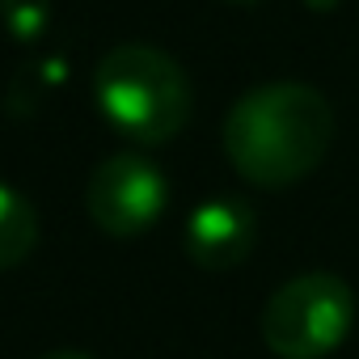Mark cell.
<instances>
[{"mask_svg": "<svg viewBox=\"0 0 359 359\" xmlns=\"http://www.w3.org/2000/svg\"><path fill=\"white\" fill-rule=\"evenodd\" d=\"M334 144V110L321 89L300 81H266L241 93L220 127V148L250 187H296Z\"/></svg>", "mask_w": 359, "mask_h": 359, "instance_id": "cell-1", "label": "cell"}, {"mask_svg": "<svg viewBox=\"0 0 359 359\" xmlns=\"http://www.w3.org/2000/svg\"><path fill=\"white\" fill-rule=\"evenodd\" d=\"M93 102L110 131L135 148H161L191 118V81L169 51L118 43L93 68Z\"/></svg>", "mask_w": 359, "mask_h": 359, "instance_id": "cell-2", "label": "cell"}, {"mask_svg": "<svg viewBox=\"0 0 359 359\" xmlns=\"http://www.w3.org/2000/svg\"><path fill=\"white\" fill-rule=\"evenodd\" d=\"M355 292L334 271H304L262 304V342L279 359H325L355 330Z\"/></svg>", "mask_w": 359, "mask_h": 359, "instance_id": "cell-3", "label": "cell"}, {"mask_svg": "<svg viewBox=\"0 0 359 359\" xmlns=\"http://www.w3.org/2000/svg\"><path fill=\"white\" fill-rule=\"evenodd\" d=\"M165 208H169V182L161 165L148 161L144 152L106 156L85 182V212L114 241H135L165 216Z\"/></svg>", "mask_w": 359, "mask_h": 359, "instance_id": "cell-4", "label": "cell"}, {"mask_svg": "<svg viewBox=\"0 0 359 359\" xmlns=\"http://www.w3.org/2000/svg\"><path fill=\"white\" fill-rule=\"evenodd\" d=\"M258 237V220L250 212L245 199L220 195V199H203L195 203V212L182 224V250L199 271H233L250 258Z\"/></svg>", "mask_w": 359, "mask_h": 359, "instance_id": "cell-5", "label": "cell"}, {"mask_svg": "<svg viewBox=\"0 0 359 359\" xmlns=\"http://www.w3.org/2000/svg\"><path fill=\"white\" fill-rule=\"evenodd\" d=\"M39 245V212L34 203L9 187L0 182V271H13L18 262H26Z\"/></svg>", "mask_w": 359, "mask_h": 359, "instance_id": "cell-6", "label": "cell"}, {"mask_svg": "<svg viewBox=\"0 0 359 359\" xmlns=\"http://www.w3.org/2000/svg\"><path fill=\"white\" fill-rule=\"evenodd\" d=\"M0 18L18 43H34L51 26V0H0Z\"/></svg>", "mask_w": 359, "mask_h": 359, "instance_id": "cell-7", "label": "cell"}, {"mask_svg": "<svg viewBox=\"0 0 359 359\" xmlns=\"http://www.w3.org/2000/svg\"><path fill=\"white\" fill-rule=\"evenodd\" d=\"M39 359H93V355H85V351H72V346H60V351H47V355H39Z\"/></svg>", "mask_w": 359, "mask_h": 359, "instance_id": "cell-8", "label": "cell"}, {"mask_svg": "<svg viewBox=\"0 0 359 359\" xmlns=\"http://www.w3.org/2000/svg\"><path fill=\"white\" fill-rule=\"evenodd\" d=\"M304 5H309L313 13H334V9L342 5V0H304Z\"/></svg>", "mask_w": 359, "mask_h": 359, "instance_id": "cell-9", "label": "cell"}, {"mask_svg": "<svg viewBox=\"0 0 359 359\" xmlns=\"http://www.w3.org/2000/svg\"><path fill=\"white\" fill-rule=\"evenodd\" d=\"M224 5H258V0H224Z\"/></svg>", "mask_w": 359, "mask_h": 359, "instance_id": "cell-10", "label": "cell"}]
</instances>
